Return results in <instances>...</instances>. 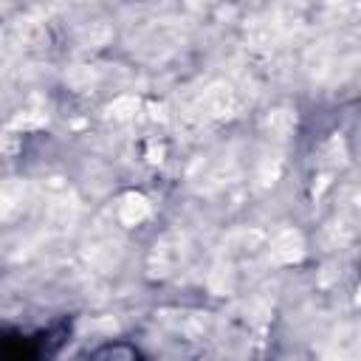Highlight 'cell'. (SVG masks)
I'll return each instance as SVG.
<instances>
[{
  "label": "cell",
  "mask_w": 361,
  "mask_h": 361,
  "mask_svg": "<svg viewBox=\"0 0 361 361\" xmlns=\"http://www.w3.org/2000/svg\"><path fill=\"white\" fill-rule=\"evenodd\" d=\"M90 361H147L133 344H124V341H116V344H104L93 353Z\"/></svg>",
  "instance_id": "2"
},
{
  "label": "cell",
  "mask_w": 361,
  "mask_h": 361,
  "mask_svg": "<svg viewBox=\"0 0 361 361\" xmlns=\"http://www.w3.org/2000/svg\"><path fill=\"white\" fill-rule=\"evenodd\" d=\"M0 361H45V350L31 336L0 330Z\"/></svg>",
  "instance_id": "1"
}]
</instances>
